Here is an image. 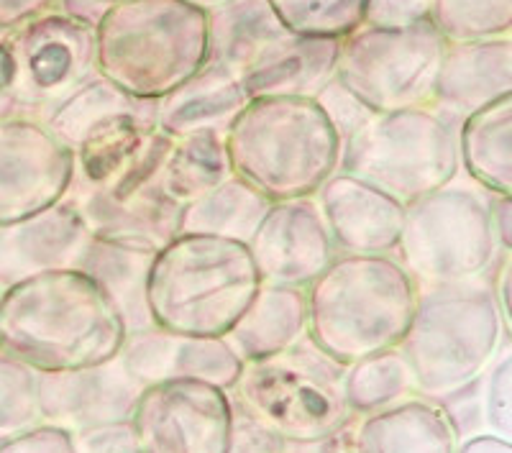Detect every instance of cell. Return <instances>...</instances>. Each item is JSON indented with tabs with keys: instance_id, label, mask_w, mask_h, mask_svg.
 I'll use <instances>...</instances> for the list:
<instances>
[{
	"instance_id": "e575fe53",
	"label": "cell",
	"mask_w": 512,
	"mask_h": 453,
	"mask_svg": "<svg viewBox=\"0 0 512 453\" xmlns=\"http://www.w3.org/2000/svg\"><path fill=\"white\" fill-rule=\"evenodd\" d=\"M487 392H484V420L495 436L510 438L512 433V354L502 346L500 354L487 369Z\"/></svg>"
},
{
	"instance_id": "f546056e",
	"label": "cell",
	"mask_w": 512,
	"mask_h": 453,
	"mask_svg": "<svg viewBox=\"0 0 512 453\" xmlns=\"http://www.w3.org/2000/svg\"><path fill=\"white\" fill-rule=\"evenodd\" d=\"M344 390L351 413L367 415L415 397V382L400 349H390L346 366Z\"/></svg>"
},
{
	"instance_id": "5bb4252c",
	"label": "cell",
	"mask_w": 512,
	"mask_h": 453,
	"mask_svg": "<svg viewBox=\"0 0 512 453\" xmlns=\"http://www.w3.org/2000/svg\"><path fill=\"white\" fill-rule=\"evenodd\" d=\"M131 425L141 453H226L233 405L213 384L177 379L144 387Z\"/></svg>"
},
{
	"instance_id": "4dcf8cb0",
	"label": "cell",
	"mask_w": 512,
	"mask_h": 453,
	"mask_svg": "<svg viewBox=\"0 0 512 453\" xmlns=\"http://www.w3.org/2000/svg\"><path fill=\"white\" fill-rule=\"evenodd\" d=\"M274 16L297 36L344 39L364 24L369 0H267Z\"/></svg>"
},
{
	"instance_id": "277c9868",
	"label": "cell",
	"mask_w": 512,
	"mask_h": 453,
	"mask_svg": "<svg viewBox=\"0 0 512 453\" xmlns=\"http://www.w3.org/2000/svg\"><path fill=\"white\" fill-rule=\"evenodd\" d=\"M341 139L313 98L249 100L226 131L233 175L272 203L315 198L341 164Z\"/></svg>"
},
{
	"instance_id": "484cf974",
	"label": "cell",
	"mask_w": 512,
	"mask_h": 453,
	"mask_svg": "<svg viewBox=\"0 0 512 453\" xmlns=\"http://www.w3.org/2000/svg\"><path fill=\"white\" fill-rule=\"evenodd\" d=\"M305 336L308 295L303 287L262 285L223 338L241 359L256 361L290 349Z\"/></svg>"
},
{
	"instance_id": "44dd1931",
	"label": "cell",
	"mask_w": 512,
	"mask_h": 453,
	"mask_svg": "<svg viewBox=\"0 0 512 453\" xmlns=\"http://www.w3.org/2000/svg\"><path fill=\"white\" fill-rule=\"evenodd\" d=\"M315 203L338 254H395L408 205L346 172L323 182Z\"/></svg>"
},
{
	"instance_id": "8d00e7d4",
	"label": "cell",
	"mask_w": 512,
	"mask_h": 453,
	"mask_svg": "<svg viewBox=\"0 0 512 453\" xmlns=\"http://www.w3.org/2000/svg\"><path fill=\"white\" fill-rule=\"evenodd\" d=\"M72 441L77 453H141L131 420L77 430L72 433Z\"/></svg>"
},
{
	"instance_id": "74e56055",
	"label": "cell",
	"mask_w": 512,
	"mask_h": 453,
	"mask_svg": "<svg viewBox=\"0 0 512 453\" xmlns=\"http://www.w3.org/2000/svg\"><path fill=\"white\" fill-rule=\"evenodd\" d=\"M0 453H77L72 433L57 425L39 423L18 436L0 441Z\"/></svg>"
},
{
	"instance_id": "9a60e30c",
	"label": "cell",
	"mask_w": 512,
	"mask_h": 453,
	"mask_svg": "<svg viewBox=\"0 0 512 453\" xmlns=\"http://www.w3.org/2000/svg\"><path fill=\"white\" fill-rule=\"evenodd\" d=\"M75 157L47 123L0 116V228L64 200Z\"/></svg>"
},
{
	"instance_id": "ee69618b",
	"label": "cell",
	"mask_w": 512,
	"mask_h": 453,
	"mask_svg": "<svg viewBox=\"0 0 512 453\" xmlns=\"http://www.w3.org/2000/svg\"><path fill=\"white\" fill-rule=\"evenodd\" d=\"M456 453H512V446L510 438L495 436V433H479V436L459 443Z\"/></svg>"
},
{
	"instance_id": "52a82bcc",
	"label": "cell",
	"mask_w": 512,
	"mask_h": 453,
	"mask_svg": "<svg viewBox=\"0 0 512 453\" xmlns=\"http://www.w3.org/2000/svg\"><path fill=\"white\" fill-rule=\"evenodd\" d=\"M338 39L297 36L267 0H233L208 11V62L246 98H315L336 77Z\"/></svg>"
},
{
	"instance_id": "2e32d148",
	"label": "cell",
	"mask_w": 512,
	"mask_h": 453,
	"mask_svg": "<svg viewBox=\"0 0 512 453\" xmlns=\"http://www.w3.org/2000/svg\"><path fill=\"white\" fill-rule=\"evenodd\" d=\"M47 128L75 159L100 157L157 131V103L95 75L47 118Z\"/></svg>"
},
{
	"instance_id": "7dc6e473",
	"label": "cell",
	"mask_w": 512,
	"mask_h": 453,
	"mask_svg": "<svg viewBox=\"0 0 512 453\" xmlns=\"http://www.w3.org/2000/svg\"><path fill=\"white\" fill-rule=\"evenodd\" d=\"M111 3H116V0H111Z\"/></svg>"
},
{
	"instance_id": "d6a6232c",
	"label": "cell",
	"mask_w": 512,
	"mask_h": 453,
	"mask_svg": "<svg viewBox=\"0 0 512 453\" xmlns=\"http://www.w3.org/2000/svg\"><path fill=\"white\" fill-rule=\"evenodd\" d=\"M39 423V372L0 351V441Z\"/></svg>"
},
{
	"instance_id": "7a4b0ae2",
	"label": "cell",
	"mask_w": 512,
	"mask_h": 453,
	"mask_svg": "<svg viewBox=\"0 0 512 453\" xmlns=\"http://www.w3.org/2000/svg\"><path fill=\"white\" fill-rule=\"evenodd\" d=\"M418 290L395 254H338L305 287L308 338L344 366L397 349Z\"/></svg>"
},
{
	"instance_id": "6da1fadb",
	"label": "cell",
	"mask_w": 512,
	"mask_h": 453,
	"mask_svg": "<svg viewBox=\"0 0 512 453\" xmlns=\"http://www.w3.org/2000/svg\"><path fill=\"white\" fill-rule=\"evenodd\" d=\"M126 328L80 269L24 279L0 295V351L36 372H67L121 354Z\"/></svg>"
},
{
	"instance_id": "d4e9b609",
	"label": "cell",
	"mask_w": 512,
	"mask_h": 453,
	"mask_svg": "<svg viewBox=\"0 0 512 453\" xmlns=\"http://www.w3.org/2000/svg\"><path fill=\"white\" fill-rule=\"evenodd\" d=\"M249 98L218 64H205L185 85L157 100V128L169 139L195 134H226Z\"/></svg>"
},
{
	"instance_id": "d590c367",
	"label": "cell",
	"mask_w": 512,
	"mask_h": 453,
	"mask_svg": "<svg viewBox=\"0 0 512 453\" xmlns=\"http://www.w3.org/2000/svg\"><path fill=\"white\" fill-rule=\"evenodd\" d=\"M433 0H369L364 24L377 29H408L431 21Z\"/></svg>"
},
{
	"instance_id": "ac0fdd59",
	"label": "cell",
	"mask_w": 512,
	"mask_h": 453,
	"mask_svg": "<svg viewBox=\"0 0 512 453\" xmlns=\"http://www.w3.org/2000/svg\"><path fill=\"white\" fill-rule=\"evenodd\" d=\"M141 392L144 387L126 372L118 356L82 369L39 372L41 423L70 433L126 423L134 415Z\"/></svg>"
},
{
	"instance_id": "603a6c76",
	"label": "cell",
	"mask_w": 512,
	"mask_h": 453,
	"mask_svg": "<svg viewBox=\"0 0 512 453\" xmlns=\"http://www.w3.org/2000/svg\"><path fill=\"white\" fill-rule=\"evenodd\" d=\"M459 433L441 402L415 395L361 415L344 453H456Z\"/></svg>"
},
{
	"instance_id": "b9f144b4",
	"label": "cell",
	"mask_w": 512,
	"mask_h": 453,
	"mask_svg": "<svg viewBox=\"0 0 512 453\" xmlns=\"http://www.w3.org/2000/svg\"><path fill=\"white\" fill-rule=\"evenodd\" d=\"M492 231L500 251H512V198L510 195H487Z\"/></svg>"
},
{
	"instance_id": "ffe728a7",
	"label": "cell",
	"mask_w": 512,
	"mask_h": 453,
	"mask_svg": "<svg viewBox=\"0 0 512 453\" xmlns=\"http://www.w3.org/2000/svg\"><path fill=\"white\" fill-rule=\"evenodd\" d=\"M93 239L70 200L8 223L0 228V292L39 274L80 269Z\"/></svg>"
},
{
	"instance_id": "836d02e7",
	"label": "cell",
	"mask_w": 512,
	"mask_h": 453,
	"mask_svg": "<svg viewBox=\"0 0 512 453\" xmlns=\"http://www.w3.org/2000/svg\"><path fill=\"white\" fill-rule=\"evenodd\" d=\"M313 100L320 108V113L328 118V123L333 126V131H336V136L341 139V144L349 141L356 131H361V128L377 116V111H372L359 95L351 93L338 77L328 80L326 88L320 90Z\"/></svg>"
},
{
	"instance_id": "60d3db41",
	"label": "cell",
	"mask_w": 512,
	"mask_h": 453,
	"mask_svg": "<svg viewBox=\"0 0 512 453\" xmlns=\"http://www.w3.org/2000/svg\"><path fill=\"white\" fill-rule=\"evenodd\" d=\"M111 0H57L54 8L62 11L64 16L75 18L77 24L88 26V29H98V24L103 21V16L111 11Z\"/></svg>"
},
{
	"instance_id": "ab89813d",
	"label": "cell",
	"mask_w": 512,
	"mask_h": 453,
	"mask_svg": "<svg viewBox=\"0 0 512 453\" xmlns=\"http://www.w3.org/2000/svg\"><path fill=\"white\" fill-rule=\"evenodd\" d=\"M487 277V285L492 290V297L497 302V310H500L502 326H505V333L510 336L512 320H510V282H512V256L510 251H500L497 262L492 264Z\"/></svg>"
},
{
	"instance_id": "8992f818",
	"label": "cell",
	"mask_w": 512,
	"mask_h": 453,
	"mask_svg": "<svg viewBox=\"0 0 512 453\" xmlns=\"http://www.w3.org/2000/svg\"><path fill=\"white\" fill-rule=\"evenodd\" d=\"M259 287L249 246L180 233L154 256L146 300L157 328L226 336Z\"/></svg>"
},
{
	"instance_id": "5b68a950",
	"label": "cell",
	"mask_w": 512,
	"mask_h": 453,
	"mask_svg": "<svg viewBox=\"0 0 512 453\" xmlns=\"http://www.w3.org/2000/svg\"><path fill=\"white\" fill-rule=\"evenodd\" d=\"M505 326L487 277L418 290L400 354L413 372L415 395L451 400L489 369L505 343Z\"/></svg>"
},
{
	"instance_id": "7402d4cb",
	"label": "cell",
	"mask_w": 512,
	"mask_h": 453,
	"mask_svg": "<svg viewBox=\"0 0 512 453\" xmlns=\"http://www.w3.org/2000/svg\"><path fill=\"white\" fill-rule=\"evenodd\" d=\"M507 95H512V36L448 41L431 108L461 123Z\"/></svg>"
},
{
	"instance_id": "4316f807",
	"label": "cell",
	"mask_w": 512,
	"mask_h": 453,
	"mask_svg": "<svg viewBox=\"0 0 512 453\" xmlns=\"http://www.w3.org/2000/svg\"><path fill=\"white\" fill-rule=\"evenodd\" d=\"M459 167L487 195L512 198V95L484 105L456 128Z\"/></svg>"
},
{
	"instance_id": "f6af8a7d",
	"label": "cell",
	"mask_w": 512,
	"mask_h": 453,
	"mask_svg": "<svg viewBox=\"0 0 512 453\" xmlns=\"http://www.w3.org/2000/svg\"><path fill=\"white\" fill-rule=\"evenodd\" d=\"M187 3L203 8V11H213V8H221L226 3H233V0H187Z\"/></svg>"
},
{
	"instance_id": "cb8c5ba5",
	"label": "cell",
	"mask_w": 512,
	"mask_h": 453,
	"mask_svg": "<svg viewBox=\"0 0 512 453\" xmlns=\"http://www.w3.org/2000/svg\"><path fill=\"white\" fill-rule=\"evenodd\" d=\"M159 249L139 241L93 239L80 272L100 290L126 328V336L152 331L146 285Z\"/></svg>"
},
{
	"instance_id": "83f0119b",
	"label": "cell",
	"mask_w": 512,
	"mask_h": 453,
	"mask_svg": "<svg viewBox=\"0 0 512 453\" xmlns=\"http://www.w3.org/2000/svg\"><path fill=\"white\" fill-rule=\"evenodd\" d=\"M269 208L272 200L267 195L241 180L239 175H231L218 187L205 192L203 198L182 205L177 236L190 233V236H216L236 244H249Z\"/></svg>"
},
{
	"instance_id": "bcb514c9",
	"label": "cell",
	"mask_w": 512,
	"mask_h": 453,
	"mask_svg": "<svg viewBox=\"0 0 512 453\" xmlns=\"http://www.w3.org/2000/svg\"><path fill=\"white\" fill-rule=\"evenodd\" d=\"M0 116H8V113H6V111H3V108H0Z\"/></svg>"
},
{
	"instance_id": "3957f363",
	"label": "cell",
	"mask_w": 512,
	"mask_h": 453,
	"mask_svg": "<svg viewBox=\"0 0 512 453\" xmlns=\"http://www.w3.org/2000/svg\"><path fill=\"white\" fill-rule=\"evenodd\" d=\"M208 64V11L187 0H116L95 29V72L162 100Z\"/></svg>"
},
{
	"instance_id": "4fadbf2b",
	"label": "cell",
	"mask_w": 512,
	"mask_h": 453,
	"mask_svg": "<svg viewBox=\"0 0 512 453\" xmlns=\"http://www.w3.org/2000/svg\"><path fill=\"white\" fill-rule=\"evenodd\" d=\"M172 139L154 131L134 157L88 182H72L64 200L82 213L95 239L139 241L162 249L177 236L182 205L162 187Z\"/></svg>"
},
{
	"instance_id": "7bdbcfd3",
	"label": "cell",
	"mask_w": 512,
	"mask_h": 453,
	"mask_svg": "<svg viewBox=\"0 0 512 453\" xmlns=\"http://www.w3.org/2000/svg\"><path fill=\"white\" fill-rule=\"evenodd\" d=\"M57 0H0V29L16 26L31 16L54 8Z\"/></svg>"
},
{
	"instance_id": "c3c4849f",
	"label": "cell",
	"mask_w": 512,
	"mask_h": 453,
	"mask_svg": "<svg viewBox=\"0 0 512 453\" xmlns=\"http://www.w3.org/2000/svg\"><path fill=\"white\" fill-rule=\"evenodd\" d=\"M0 295H3V292H0Z\"/></svg>"
},
{
	"instance_id": "9c48e42d",
	"label": "cell",
	"mask_w": 512,
	"mask_h": 453,
	"mask_svg": "<svg viewBox=\"0 0 512 453\" xmlns=\"http://www.w3.org/2000/svg\"><path fill=\"white\" fill-rule=\"evenodd\" d=\"M456 128L436 108L377 113L341 149L338 172L354 175L410 205L459 175Z\"/></svg>"
},
{
	"instance_id": "f1b7e54d",
	"label": "cell",
	"mask_w": 512,
	"mask_h": 453,
	"mask_svg": "<svg viewBox=\"0 0 512 453\" xmlns=\"http://www.w3.org/2000/svg\"><path fill=\"white\" fill-rule=\"evenodd\" d=\"M231 175L226 134H195L172 139L162 167V187L175 203L187 205Z\"/></svg>"
},
{
	"instance_id": "d6986e66",
	"label": "cell",
	"mask_w": 512,
	"mask_h": 453,
	"mask_svg": "<svg viewBox=\"0 0 512 453\" xmlns=\"http://www.w3.org/2000/svg\"><path fill=\"white\" fill-rule=\"evenodd\" d=\"M118 359L141 387L192 379L228 392L244 369V359L223 336H190L157 326L128 336Z\"/></svg>"
},
{
	"instance_id": "30bf717a",
	"label": "cell",
	"mask_w": 512,
	"mask_h": 453,
	"mask_svg": "<svg viewBox=\"0 0 512 453\" xmlns=\"http://www.w3.org/2000/svg\"><path fill=\"white\" fill-rule=\"evenodd\" d=\"M95 75V31L57 8L0 29V108L8 116L47 123Z\"/></svg>"
},
{
	"instance_id": "1f68e13d",
	"label": "cell",
	"mask_w": 512,
	"mask_h": 453,
	"mask_svg": "<svg viewBox=\"0 0 512 453\" xmlns=\"http://www.w3.org/2000/svg\"><path fill=\"white\" fill-rule=\"evenodd\" d=\"M431 21L446 41L507 39L512 0H433Z\"/></svg>"
},
{
	"instance_id": "8fae6325",
	"label": "cell",
	"mask_w": 512,
	"mask_h": 453,
	"mask_svg": "<svg viewBox=\"0 0 512 453\" xmlns=\"http://www.w3.org/2000/svg\"><path fill=\"white\" fill-rule=\"evenodd\" d=\"M395 254L420 290L487 277L500 256L487 198L446 185L410 203Z\"/></svg>"
},
{
	"instance_id": "e0dca14e",
	"label": "cell",
	"mask_w": 512,
	"mask_h": 453,
	"mask_svg": "<svg viewBox=\"0 0 512 453\" xmlns=\"http://www.w3.org/2000/svg\"><path fill=\"white\" fill-rule=\"evenodd\" d=\"M249 254L262 285L308 287L338 256L315 198L272 203L254 231Z\"/></svg>"
},
{
	"instance_id": "ba28073f",
	"label": "cell",
	"mask_w": 512,
	"mask_h": 453,
	"mask_svg": "<svg viewBox=\"0 0 512 453\" xmlns=\"http://www.w3.org/2000/svg\"><path fill=\"white\" fill-rule=\"evenodd\" d=\"M344 379L346 366L305 336L290 349L244 361L228 397L236 413L287 446H313L336 438L356 418L346 400Z\"/></svg>"
},
{
	"instance_id": "f35d334b",
	"label": "cell",
	"mask_w": 512,
	"mask_h": 453,
	"mask_svg": "<svg viewBox=\"0 0 512 453\" xmlns=\"http://www.w3.org/2000/svg\"><path fill=\"white\" fill-rule=\"evenodd\" d=\"M226 453H287V443L251 418L233 410L231 438H228Z\"/></svg>"
},
{
	"instance_id": "7c38bea8",
	"label": "cell",
	"mask_w": 512,
	"mask_h": 453,
	"mask_svg": "<svg viewBox=\"0 0 512 453\" xmlns=\"http://www.w3.org/2000/svg\"><path fill=\"white\" fill-rule=\"evenodd\" d=\"M446 44L433 21L408 29L361 24L338 39L336 77L377 113L431 108Z\"/></svg>"
}]
</instances>
